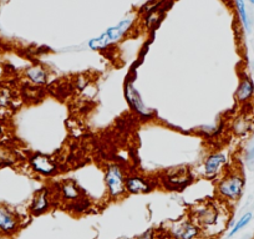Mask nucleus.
Masks as SVG:
<instances>
[{"label": "nucleus", "instance_id": "nucleus-1", "mask_svg": "<svg viewBox=\"0 0 254 239\" xmlns=\"http://www.w3.org/2000/svg\"><path fill=\"white\" fill-rule=\"evenodd\" d=\"M132 23V18L124 19V20L120 21L117 25L111 26V28L107 29V30L105 31L104 34H101L100 36L91 39V40L89 41V46L92 50H101V49L107 48V46H110L111 44L119 41L127 31L130 30Z\"/></svg>", "mask_w": 254, "mask_h": 239}, {"label": "nucleus", "instance_id": "nucleus-2", "mask_svg": "<svg viewBox=\"0 0 254 239\" xmlns=\"http://www.w3.org/2000/svg\"><path fill=\"white\" fill-rule=\"evenodd\" d=\"M125 181L126 179H125L124 172L120 168V166H110L106 172V176H105V182H106L110 196L115 197V198L121 197L125 193V191H126Z\"/></svg>", "mask_w": 254, "mask_h": 239}, {"label": "nucleus", "instance_id": "nucleus-3", "mask_svg": "<svg viewBox=\"0 0 254 239\" xmlns=\"http://www.w3.org/2000/svg\"><path fill=\"white\" fill-rule=\"evenodd\" d=\"M244 181L243 177L237 173L233 175L227 176L226 178H223L218 184V193L222 197L228 199H237L242 194L243 191Z\"/></svg>", "mask_w": 254, "mask_h": 239}, {"label": "nucleus", "instance_id": "nucleus-4", "mask_svg": "<svg viewBox=\"0 0 254 239\" xmlns=\"http://www.w3.org/2000/svg\"><path fill=\"white\" fill-rule=\"evenodd\" d=\"M170 233L175 239H197L201 236L202 229L192 219H183L172 224Z\"/></svg>", "mask_w": 254, "mask_h": 239}, {"label": "nucleus", "instance_id": "nucleus-5", "mask_svg": "<svg viewBox=\"0 0 254 239\" xmlns=\"http://www.w3.org/2000/svg\"><path fill=\"white\" fill-rule=\"evenodd\" d=\"M218 217L219 214L216 207L211 206V204H203V206H199L194 209L192 221L198 224L201 229H211L212 227L217 224Z\"/></svg>", "mask_w": 254, "mask_h": 239}, {"label": "nucleus", "instance_id": "nucleus-6", "mask_svg": "<svg viewBox=\"0 0 254 239\" xmlns=\"http://www.w3.org/2000/svg\"><path fill=\"white\" fill-rule=\"evenodd\" d=\"M19 216L8 207L0 206V236H13L19 231Z\"/></svg>", "mask_w": 254, "mask_h": 239}, {"label": "nucleus", "instance_id": "nucleus-7", "mask_svg": "<svg viewBox=\"0 0 254 239\" xmlns=\"http://www.w3.org/2000/svg\"><path fill=\"white\" fill-rule=\"evenodd\" d=\"M30 165L36 172L41 175H53L56 171V165L49 156L43 155V153H35L30 157Z\"/></svg>", "mask_w": 254, "mask_h": 239}, {"label": "nucleus", "instance_id": "nucleus-8", "mask_svg": "<svg viewBox=\"0 0 254 239\" xmlns=\"http://www.w3.org/2000/svg\"><path fill=\"white\" fill-rule=\"evenodd\" d=\"M50 207V198H49V189L44 188L35 194L30 206V212L34 216H40L45 213Z\"/></svg>", "mask_w": 254, "mask_h": 239}, {"label": "nucleus", "instance_id": "nucleus-9", "mask_svg": "<svg viewBox=\"0 0 254 239\" xmlns=\"http://www.w3.org/2000/svg\"><path fill=\"white\" fill-rule=\"evenodd\" d=\"M227 157L223 153H213L207 158L204 163V171L208 177H214L221 171V168L226 165Z\"/></svg>", "mask_w": 254, "mask_h": 239}, {"label": "nucleus", "instance_id": "nucleus-10", "mask_svg": "<svg viewBox=\"0 0 254 239\" xmlns=\"http://www.w3.org/2000/svg\"><path fill=\"white\" fill-rule=\"evenodd\" d=\"M125 187H126L127 192H130V193L133 194H141L151 191V187L148 184V182L146 181L145 178L137 177V176L127 178L126 181H125Z\"/></svg>", "mask_w": 254, "mask_h": 239}, {"label": "nucleus", "instance_id": "nucleus-11", "mask_svg": "<svg viewBox=\"0 0 254 239\" xmlns=\"http://www.w3.org/2000/svg\"><path fill=\"white\" fill-rule=\"evenodd\" d=\"M26 77L30 80L31 84L34 85H44L48 81V72L45 71L44 67H41L40 65H35V66H31L26 70L25 72Z\"/></svg>", "mask_w": 254, "mask_h": 239}, {"label": "nucleus", "instance_id": "nucleus-12", "mask_svg": "<svg viewBox=\"0 0 254 239\" xmlns=\"http://www.w3.org/2000/svg\"><path fill=\"white\" fill-rule=\"evenodd\" d=\"M253 92H254L253 82H252L248 77H246V79L242 80V82L239 84L238 89H237V92H236V97L237 100L241 102L248 101V100L252 97V95H253Z\"/></svg>", "mask_w": 254, "mask_h": 239}, {"label": "nucleus", "instance_id": "nucleus-13", "mask_svg": "<svg viewBox=\"0 0 254 239\" xmlns=\"http://www.w3.org/2000/svg\"><path fill=\"white\" fill-rule=\"evenodd\" d=\"M126 97L128 99L130 104L132 105L138 112H141V114H147L148 110H146L145 105L141 101L140 95H138V92L133 89V86L131 84H128L126 86Z\"/></svg>", "mask_w": 254, "mask_h": 239}, {"label": "nucleus", "instance_id": "nucleus-14", "mask_svg": "<svg viewBox=\"0 0 254 239\" xmlns=\"http://www.w3.org/2000/svg\"><path fill=\"white\" fill-rule=\"evenodd\" d=\"M61 192H63L64 198L70 199V201H77L80 196H81V189L72 181L65 182L63 187H61Z\"/></svg>", "mask_w": 254, "mask_h": 239}, {"label": "nucleus", "instance_id": "nucleus-15", "mask_svg": "<svg viewBox=\"0 0 254 239\" xmlns=\"http://www.w3.org/2000/svg\"><path fill=\"white\" fill-rule=\"evenodd\" d=\"M187 179H190L188 176V170H178L177 175H172L168 177V182L172 186H183L187 183Z\"/></svg>", "mask_w": 254, "mask_h": 239}, {"label": "nucleus", "instance_id": "nucleus-16", "mask_svg": "<svg viewBox=\"0 0 254 239\" xmlns=\"http://www.w3.org/2000/svg\"><path fill=\"white\" fill-rule=\"evenodd\" d=\"M13 102V92L9 87L0 86V110L6 109Z\"/></svg>", "mask_w": 254, "mask_h": 239}, {"label": "nucleus", "instance_id": "nucleus-17", "mask_svg": "<svg viewBox=\"0 0 254 239\" xmlns=\"http://www.w3.org/2000/svg\"><path fill=\"white\" fill-rule=\"evenodd\" d=\"M251 219H252V213H246V214H244V216L242 217L241 219H238V222H237V223L234 224V227H233V228H232V231L229 232L228 237L234 236V234H236L237 232L241 231L242 228H244V227H246L247 224H248L249 222H251Z\"/></svg>", "mask_w": 254, "mask_h": 239}, {"label": "nucleus", "instance_id": "nucleus-18", "mask_svg": "<svg viewBox=\"0 0 254 239\" xmlns=\"http://www.w3.org/2000/svg\"><path fill=\"white\" fill-rule=\"evenodd\" d=\"M236 6H237V10H238L239 16H241V20L242 23H243L244 28L249 31V21H248V16H247V13H246V6H244V3L243 1H241V0H238V1H236Z\"/></svg>", "mask_w": 254, "mask_h": 239}, {"label": "nucleus", "instance_id": "nucleus-19", "mask_svg": "<svg viewBox=\"0 0 254 239\" xmlns=\"http://www.w3.org/2000/svg\"><path fill=\"white\" fill-rule=\"evenodd\" d=\"M136 239H156L155 231H153V229H148V231L143 232L142 234H140Z\"/></svg>", "mask_w": 254, "mask_h": 239}, {"label": "nucleus", "instance_id": "nucleus-20", "mask_svg": "<svg viewBox=\"0 0 254 239\" xmlns=\"http://www.w3.org/2000/svg\"><path fill=\"white\" fill-rule=\"evenodd\" d=\"M248 158H251V160L252 158H254V147L248 152Z\"/></svg>", "mask_w": 254, "mask_h": 239}, {"label": "nucleus", "instance_id": "nucleus-21", "mask_svg": "<svg viewBox=\"0 0 254 239\" xmlns=\"http://www.w3.org/2000/svg\"><path fill=\"white\" fill-rule=\"evenodd\" d=\"M1 136H3V126L0 123V138H1Z\"/></svg>", "mask_w": 254, "mask_h": 239}, {"label": "nucleus", "instance_id": "nucleus-22", "mask_svg": "<svg viewBox=\"0 0 254 239\" xmlns=\"http://www.w3.org/2000/svg\"><path fill=\"white\" fill-rule=\"evenodd\" d=\"M121 239H132V238H121Z\"/></svg>", "mask_w": 254, "mask_h": 239}]
</instances>
